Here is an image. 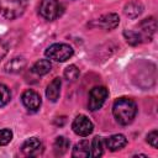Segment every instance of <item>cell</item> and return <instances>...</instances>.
Here are the masks:
<instances>
[{
  "label": "cell",
  "mask_w": 158,
  "mask_h": 158,
  "mask_svg": "<svg viewBox=\"0 0 158 158\" xmlns=\"http://www.w3.org/2000/svg\"><path fill=\"white\" fill-rule=\"evenodd\" d=\"M112 114L120 125H130L136 117L137 105L130 98H120L112 105Z\"/></svg>",
  "instance_id": "6da1fadb"
},
{
  "label": "cell",
  "mask_w": 158,
  "mask_h": 158,
  "mask_svg": "<svg viewBox=\"0 0 158 158\" xmlns=\"http://www.w3.org/2000/svg\"><path fill=\"white\" fill-rule=\"evenodd\" d=\"M26 10V0H0V15L7 20L20 17Z\"/></svg>",
  "instance_id": "7a4b0ae2"
},
{
  "label": "cell",
  "mask_w": 158,
  "mask_h": 158,
  "mask_svg": "<svg viewBox=\"0 0 158 158\" xmlns=\"http://www.w3.org/2000/svg\"><path fill=\"white\" fill-rule=\"evenodd\" d=\"M44 54L49 60L65 62L67 59L72 58V56L74 54V49L67 43H53L46 49Z\"/></svg>",
  "instance_id": "3957f363"
},
{
  "label": "cell",
  "mask_w": 158,
  "mask_h": 158,
  "mask_svg": "<svg viewBox=\"0 0 158 158\" xmlns=\"http://www.w3.org/2000/svg\"><path fill=\"white\" fill-rule=\"evenodd\" d=\"M38 11L44 20L53 21L62 15L63 7L58 0H41Z\"/></svg>",
  "instance_id": "277c9868"
},
{
  "label": "cell",
  "mask_w": 158,
  "mask_h": 158,
  "mask_svg": "<svg viewBox=\"0 0 158 158\" xmlns=\"http://www.w3.org/2000/svg\"><path fill=\"white\" fill-rule=\"evenodd\" d=\"M109 96V90L105 86H95L89 93L88 107L90 111H98L105 104Z\"/></svg>",
  "instance_id": "5b68a950"
},
{
  "label": "cell",
  "mask_w": 158,
  "mask_h": 158,
  "mask_svg": "<svg viewBox=\"0 0 158 158\" xmlns=\"http://www.w3.org/2000/svg\"><path fill=\"white\" fill-rule=\"evenodd\" d=\"M72 128L74 131V133H77L78 136L81 137H86L89 136L93 130H94V125L93 122L85 116V115H78L72 123Z\"/></svg>",
  "instance_id": "8992f818"
},
{
  "label": "cell",
  "mask_w": 158,
  "mask_h": 158,
  "mask_svg": "<svg viewBox=\"0 0 158 158\" xmlns=\"http://www.w3.org/2000/svg\"><path fill=\"white\" fill-rule=\"evenodd\" d=\"M21 101L23 104V106L28 110V111H32V112H36L38 111V109L41 107V104H42V100H41V96L37 91L32 90V89H28V90H25L21 95Z\"/></svg>",
  "instance_id": "52a82bcc"
},
{
  "label": "cell",
  "mask_w": 158,
  "mask_h": 158,
  "mask_svg": "<svg viewBox=\"0 0 158 158\" xmlns=\"http://www.w3.org/2000/svg\"><path fill=\"white\" fill-rule=\"evenodd\" d=\"M21 152L26 157H38L43 152V143L37 137H30L22 143Z\"/></svg>",
  "instance_id": "ba28073f"
},
{
  "label": "cell",
  "mask_w": 158,
  "mask_h": 158,
  "mask_svg": "<svg viewBox=\"0 0 158 158\" xmlns=\"http://www.w3.org/2000/svg\"><path fill=\"white\" fill-rule=\"evenodd\" d=\"M138 28H139L138 33L142 38V42L151 41L156 32V28H157L154 17H148V19H144L143 21H141L138 25Z\"/></svg>",
  "instance_id": "9c48e42d"
},
{
  "label": "cell",
  "mask_w": 158,
  "mask_h": 158,
  "mask_svg": "<svg viewBox=\"0 0 158 158\" xmlns=\"http://www.w3.org/2000/svg\"><path fill=\"white\" fill-rule=\"evenodd\" d=\"M95 26L101 27L104 30H114L118 26L120 23V17L115 12H110V14H105L101 17H99L98 20L94 21Z\"/></svg>",
  "instance_id": "30bf717a"
},
{
  "label": "cell",
  "mask_w": 158,
  "mask_h": 158,
  "mask_svg": "<svg viewBox=\"0 0 158 158\" xmlns=\"http://www.w3.org/2000/svg\"><path fill=\"white\" fill-rule=\"evenodd\" d=\"M106 148H109V151L111 152H115V151H120L122 149L126 144H127V138L121 135V133H117V135H112L110 137H107L105 141H104Z\"/></svg>",
  "instance_id": "8fae6325"
},
{
  "label": "cell",
  "mask_w": 158,
  "mask_h": 158,
  "mask_svg": "<svg viewBox=\"0 0 158 158\" xmlns=\"http://www.w3.org/2000/svg\"><path fill=\"white\" fill-rule=\"evenodd\" d=\"M60 86H62V80L59 78H54L48 85H47V89H46V96L49 101L52 102H56L59 98V94H60Z\"/></svg>",
  "instance_id": "7c38bea8"
},
{
  "label": "cell",
  "mask_w": 158,
  "mask_h": 158,
  "mask_svg": "<svg viewBox=\"0 0 158 158\" xmlns=\"http://www.w3.org/2000/svg\"><path fill=\"white\" fill-rule=\"evenodd\" d=\"M89 156H91V148H90L89 141H86V139L79 141L74 146V148H73L72 157H75V158H88Z\"/></svg>",
  "instance_id": "4fadbf2b"
},
{
  "label": "cell",
  "mask_w": 158,
  "mask_h": 158,
  "mask_svg": "<svg viewBox=\"0 0 158 158\" xmlns=\"http://www.w3.org/2000/svg\"><path fill=\"white\" fill-rule=\"evenodd\" d=\"M143 4L139 1V0H132L130 2H127L123 7V12L126 16L131 17V19H136L138 17L142 11H143Z\"/></svg>",
  "instance_id": "5bb4252c"
},
{
  "label": "cell",
  "mask_w": 158,
  "mask_h": 158,
  "mask_svg": "<svg viewBox=\"0 0 158 158\" xmlns=\"http://www.w3.org/2000/svg\"><path fill=\"white\" fill-rule=\"evenodd\" d=\"M25 67H26V59L23 57H15L5 64V72L15 74L22 72Z\"/></svg>",
  "instance_id": "9a60e30c"
},
{
  "label": "cell",
  "mask_w": 158,
  "mask_h": 158,
  "mask_svg": "<svg viewBox=\"0 0 158 158\" xmlns=\"http://www.w3.org/2000/svg\"><path fill=\"white\" fill-rule=\"evenodd\" d=\"M51 69H52V63H51V60L48 58L37 60L31 68L32 73H35L36 75H46V74H48L51 72Z\"/></svg>",
  "instance_id": "2e32d148"
},
{
  "label": "cell",
  "mask_w": 158,
  "mask_h": 158,
  "mask_svg": "<svg viewBox=\"0 0 158 158\" xmlns=\"http://www.w3.org/2000/svg\"><path fill=\"white\" fill-rule=\"evenodd\" d=\"M69 139L65 138L64 136H58L53 143V151H54V154L56 156H63L67 153L68 148H69Z\"/></svg>",
  "instance_id": "e0dca14e"
},
{
  "label": "cell",
  "mask_w": 158,
  "mask_h": 158,
  "mask_svg": "<svg viewBox=\"0 0 158 158\" xmlns=\"http://www.w3.org/2000/svg\"><path fill=\"white\" fill-rule=\"evenodd\" d=\"M104 146H105V143H104L102 137H100V136L94 137V139L91 142V146H90V148H91V156L93 157H100V156H102V153H104Z\"/></svg>",
  "instance_id": "ac0fdd59"
},
{
  "label": "cell",
  "mask_w": 158,
  "mask_h": 158,
  "mask_svg": "<svg viewBox=\"0 0 158 158\" xmlns=\"http://www.w3.org/2000/svg\"><path fill=\"white\" fill-rule=\"evenodd\" d=\"M123 36H125L127 43H130L131 46H137V44L142 43V38H141L139 33L136 31L126 30V31H123Z\"/></svg>",
  "instance_id": "d6986e66"
},
{
  "label": "cell",
  "mask_w": 158,
  "mask_h": 158,
  "mask_svg": "<svg viewBox=\"0 0 158 158\" xmlns=\"http://www.w3.org/2000/svg\"><path fill=\"white\" fill-rule=\"evenodd\" d=\"M80 72H79V68L74 64H70L68 65L65 69H64V78L68 80V81H74L78 79Z\"/></svg>",
  "instance_id": "ffe728a7"
},
{
  "label": "cell",
  "mask_w": 158,
  "mask_h": 158,
  "mask_svg": "<svg viewBox=\"0 0 158 158\" xmlns=\"http://www.w3.org/2000/svg\"><path fill=\"white\" fill-rule=\"evenodd\" d=\"M10 100H11L10 89H9L5 84H1V83H0V107L5 106Z\"/></svg>",
  "instance_id": "44dd1931"
},
{
  "label": "cell",
  "mask_w": 158,
  "mask_h": 158,
  "mask_svg": "<svg viewBox=\"0 0 158 158\" xmlns=\"http://www.w3.org/2000/svg\"><path fill=\"white\" fill-rule=\"evenodd\" d=\"M11 139H12V131L11 130H9V128L0 130V147L6 146L7 143H10Z\"/></svg>",
  "instance_id": "7402d4cb"
},
{
  "label": "cell",
  "mask_w": 158,
  "mask_h": 158,
  "mask_svg": "<svg viewBox=\"0 0 158 158\" xmlns=\"http://www.w3.org/2000/svg\"><path fill=\"white\" fill-rule=\"evenodd\" d=\"M147 142L153 148H157L158 147V131L157 130H153V131H151L147 135Z\"/></svg>",
  "instance_id": "603a6c76"
},
{
  "label": "cell",
  "mask_w": 158,
  "mask_h": 158,
  "mask_svg": "<svg viewBox=\"0 0 158 158\" xmlns=\"http://www.w3.org/2000/svg\"><path fill=\"white\" fill-rule=\"evenodd\" d=\"M7 52H9V46H7V43H6L5 41L0 40V60H2V59L5 58V56L7 54Z\"/></svg>",
  "instance_id": "cb8c5ba5"
}]
</instances>
